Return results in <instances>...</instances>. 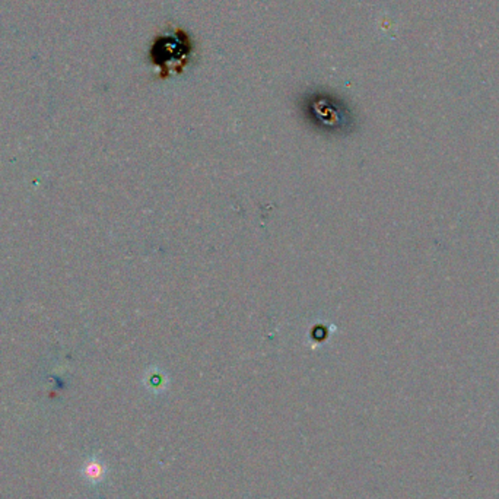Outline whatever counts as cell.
Masks as SVG:
<instances>
[{
    "instance_id": "obj_1",
    "label": "cell",
    "mask_w": 499,
    "mask_h": 499,
    "mask_svg": "<svg viewBox=\"0 0 499 499\" xmlns=\"http://www.w3.org/2000/svg\"><path fill=\"white\" fill-rule=\"evenodd\" d=\"M194 40L184 28H174L158 34L149 47V61L167 76L184 69L194 54Z\"/></svg>"
}]
</instances>
